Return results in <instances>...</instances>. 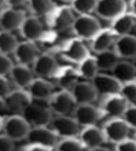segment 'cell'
Masks as SVG:
<instances>
[{"label": "cell", "instance_id": "cell-38", "mask_svg": "<svg viewBox=\"0 0 136 151\" xmlns=\"http://www.w3.org/2000/svg\"><path fill=\"white\" fill-rule=\"evenodd\" d=\"M116 151H136V142L128 139L116 145Z\"/></svg>", "mask_w": 136, "mask_h": 151}, {"label": "cell", "instance_id": "cell-1", "mask_svg": "<svg viewBox=\"0 0 136 151\" xmlns=\"http://www.w3.org/2000/svg\"><path fill=\"white\" fill-rule=\"evenodd\" d=\"M31 127L20 115H9L1 117V129L5 135L14 142L26 139Z\"/></svg>", "mask_w": 136, "mask_h": 151}, {"label": "cell", "instance_id": "cell-16", "mask_svg": "<svg viewBox=\"0 0 136 151\" xmlns=\"http://www.w3.org/2000/svg\"><path fill=\"white\" fill-rule=\"evenodd\" d=\"M98 95L103 97L110 95L120 94L122 84L112 75L98 74L91 81Z\"/></svg>", "mask_w": 136, "mask_h": 151}, {"label": "cell", "instance_id": "cell-14", "mask_svg": "<svg viewBox=\"0 0 136 151\" xmlns=\"http://www.w3.org/2000/svg\"><path fill=\"white\" fill-rule=\"evenodd\" d=\"M56 59L49 53H42L32 64V71L39 78L46 79L54 78L59 69Z\"/></svg>", "mask_w": 136, "mask_h": 151}, {"label": "cell", "instance_id": "cell-9", "mask_svg": "<svg viewBox=\"0 0 136 151\" xmlns=\"http://www.w3.org/2000/svg\"><path fill=\"white\" fill-rule=\"evenodd\" d=\"M72 117L82 128L95 126V124L105 117L100 107L92 104L77 105L72 114Z\"/></svg>", "mask_w": 136, "mask_h": 151}, {"label": "cell", "instance_id": "cell-8", "mask_svg": "<svg viewBox=\"0 0 136 151\" xmlns=\"http://www.w3.org/2000/svg\"><path fill=\"white\" fill-rule=\"evenodd\" d=\"M72 32L81 40H92L102 30L99 20L92 15L79 16L75 19Z\"/></svg>", "mask_w": 136, "mask_h": 151}, {"label": "cell", "instance_id": "cell-46", "mask_svg": "<svg viewBox=\"0 0 136 151\" xmlns=\"http://www.w3.org/2000/svg\"><path fill=\"white\" fill-rule=\"evenodd\" d=\"M135 105H136V104H135Z\"/></svg>", "mask_w": 136, "mask_h": 151}, {"label": "cell", "instance_id": "cell-21", "mask_svg": "<svg viewBox=\"0 0 136 151\" xmlns=\"http://www.w3.org/2000/svg\"><path fill=\"white\" fill-rule=\"evenodd\" d=\"M79 78L80 75L77 72V68H74L70 66L59 67L54 76L60 90L69 92L72 90L75 85L79 81Z\"/></svg>", "mask_w": 136, "mask_h": 151}, {"label": "cell", "instance_id": "cell-22", "mask_svg": "<svg viewBox=\"0 0 136 151\" xmlns=\"http://www.w3.org/2000/svg\"><path fill=\"white\" fill-rule=\"evenodd\" d=\"M53 89V86L46 79L36 78L27 88V91L33 100L47 102L55 93Z\"/></svg>", "mask_w": 136, "mask_h": 151}, {"label": "cell", "instance_id": "cell-28", "mask_svg": "<svg viewBox=\"0 0 136 151\" xmlns=\"http://www.w3.org/2000/svg\"><path fill=\"white\" fill-rule=\"evenodd\" d=\"M27 9H29L31 16L39 18L46 17L56 8L57 5L52 1H28L27 2Z\"/></svg>", "mask_w": 136, "mask_h": 151}, {"label": "cell", "instance_id": "cell-12", "mask_svg": "<svg viewBox=\"0 0 136 151\" xmlns=\"http://www.w3.org/2000/svg\"><path fill=\"white\" fill-rule=\"evenodd\" d=\"M130 104L120 94L103 97L100 108L105 116L110 118H122Z\"/></svg>", "mask_w": 136, "mask_h": 151}, {"label": "cell", "instance_id": "cell-15", "mask_svg": "<svg viewBox=\"0 0 136 151\" xmlns=\"http://www.w3.org/2000/svg\"><path fill=\"white\" fill-rule=\"evenodd\" d=\"M26 17V13L21 9L8 8L2 10L0 15L1 31L12 32L20 30Z\"/></svg>", "mask_w": 136, "mask_h": 151}, {"label": "cell", "instance_id": "cell-32", "mask_svg": "<svg viewBox=\"0 0 136 151\" xmlns=\"http://www.w3.org/2000/svg\"><path fill=\"white\" fill-rule=\"evenodd\" d=\"M97 3L98 1L94 0H75L71 1L70 6L79 16H89L95 12Z\"/></svg>", "mask_w": 136, "mask_h": 151}, {"label": "cell", "instance_id": "cell-29", "mask_svg": "<svg viewBox=\"0 0 136 151\" xmlns=\"http://www.w3.org/2000/svg\"><path fill=\"white\" fill-rule=\"evenodd\" d=\"M77 70L80 78L92 81L99 71L95 56L89 55L82 62L77 64Z\"/></svg>", "mask_w": 136, "mask_h": 151}, {"label": "cell", "instance_id": "cell-35", "mask_svg": "<svg viewBox=\"0 0 136 151\" xmlns=\"http://www.w3.org/2000/svg\"><path fill=\"white\" fill-rule=\"evenodd\" d=\"M14 65L8 56L1 54L0 56V76L6 77L10 75Z\"/></svg>", "mask_w": 136, "mask_h": 151}, {"label": "cell", "instance_id": "cell-20", "mask_svg": "<svg viewBox=\"0 0 136 151\" xmlns=\"http://www.w3.org/2000/svg\"><path fill=\"white\" fill-rule=\"evenodd\" d=\"M70 93L77 105L92 104L99 96L91 81H78Z\"/></svg>", "mask_w": 136, "mask_h": 151}, {"label": "cell", "instance_id": "cell-19", "mask_svg": "<svg viewBox=\"0 0 136 151\" xmlns=\"http://www.w3.org/2000/svg\"><path fill=\"white\" fill-rule=\"evenodd\" d=\"M39 55V50L35 43L27 41H24L19 43L15 52H14V56L17 64L27 67L32 65Z\"/></svg>", "mask_w": 136, "mask_h": 151}, {"label": "cell", "instance_id": "cell-37", "mask_svg": "<svg viewBox=\"0 0 136 151\" xmlns=\"http://www.w3.org/2000/svg\"><path fill=\"white\" fill-rule=\"evenodd\" d=\"M0 151H14V141L5 135L0 137Z\"/></svg>", "mask_w": 136, "mask_h": 151}, {"label": "cell", "instance_id": "cell-34", "mask_svg": "<svg viewBox=\"0 0 136 151\" xmlns=\"http://www.w3.org/2000/svg\"><path fill=\"white\" fill-rule=\"evenodd\" d=\"M120 94L130 104H136V80L123 84Z\"/></svg>", "mask_w": 136, "mask_h": 151}, {"label": "cell", "instance_id": "cell-39", "mask_svg": "<svg viewBox=\"0 0 136 151\" xmlns=\"http://www.w3.org/2000/svg\"><path fill=\"white\" fill-rule=\"evenodd\" d=\"M10 90V85H9V80L6 78V77L0 76V96L1 99H4L11 93Z\"/></svg>", "mask_w": 136, "mask_h": 151}, {"label": "cell", "instance_id": "cell-3", "mask_svg": "<svg viewBox=\"0 0 136 151\" xmlns=\"http://www.w3.org/2000/svg\"><path fill=\"white\" fill-rule=\"evenodd\" d=\"M0 100L2 111L9 112L11 115L20 116H22L27 106L33 101L27 91L24 89H15L12 91L6 98H0Z\"/></svg>", "mask_w": 136, "mask_h": 151}, {"label": "cell", "instance_id": "cell-6", "mask_svg": "<svg viewBox=\"0 0 136 151\" xmlns=\"http://www.w3.org/2000/svg\"><path fill=\"white\" fill-rule=\"evenodd\" d=\"M49 127L61 139L78 138L82 129L72 116L53 117Z\"/></svg>", "mask_w": 136, "mask_h": 151}, {"label": "cell", "instance_id": "cell-36", "mask_svg": "<svg viewBox=\"0 0 136 151\" xmlns=\"http://www.w3.org/2000/svg\"><path fill=\"white\" fill-rule=\"evenodd\" d=\"M122 118L131 129H136V105L130 104Z\"/></svg>", "mask_w": 136, "mask_h": 151}, {"label": "cell", "instance_id": "cell-10", "mask_svg": "<svg viewBox=\"0 0 136 151\" xmlns=\"http://www.w3.org/2000/svg\"><path fill=\"white\" fill-rule=\"evenodd\" d=\"M59 53L64 60L77 64L90 55L83 41L77 38L67 41L60 47Z\"/></svg>", "mask_w": 136, "mask_h": 151}, {"label": "cell", "instance_id": "cell-30", "mask_svg": "<svg viewBox=\"0 0 136 151\" xmlns=\"http://www.w3.org/2000/svg\"><path fill=\"white\" fill-rule=\"evenodd\" d=\"M95 57L99 70L111 71L116 64L120 61V58L117 57L115 52L110 50L95 54Z\"/></svg>", "mask_w": 136, "mask_h": 151}, {"label": "cell", "instance_id": "cell-25", "mask_svg": "<svg viewBox=\"0 0 136 151\" xmlns=\"http://www.w3.org/2000/svg\"><path fill=\"white\" fill-rule=\"evenodd\" d=\"M9 76L17 89L24 90H27L34 79V73L29 67L21 64L14 65Z\"/></svg>", "mask_w": 136, "mask_h": 151}, {"label": "cell", "instance_id": "cell-17", "mask_svg": "<svg viewBox=\"0 0 136 151\" xmlns=\"http://www.w3.org/2000/svg\"><path fill=\"white\" fill-rule=\"evenodd\" d=\"M20 32L25 41L34 43L42 39L45 36V32L41 21L39 18L31 15L26 17Z\"/></svg>", "mask_w": 136, "mask_h": 151}, {"label": "cell", "instance_id": "cell-41", "mask_svg": "<svg viewBox=\"0 0 136 151\" xmlns=\"http://www.w3.org/2000/svg\"><path fill=\"white\" fill-rule=\"evenodd\" d=\"M129 7L131 9L130 13L136 17V0L135 1H130Z\"/></svg>", "mask_w": 136, "mask_h": 151}, {"label": "cell", "instance_id": "cell-24", "mask_svg": "<svg viewBox=\"0 0 136 151\" xmlns=\"http://www.w3.org/2000/svg\"><path fill=\"white\" fill-rule=\"evenodd\" d=\"M113 51L121 59L136 57V37L132 35L118 37L113 45Z\"/></svg>", "mask_w": 136, "mask_h": 151}, {"label": "cell", "instance_id": "cell-4", "mask_svg": "<svg viewBox=\"0 0 136 151\" xmlns=\"http://www.w3.org/2000/svg\"><path fill=\"white\" fill-rule=\"evenodd\" d=\"M73 9L68 6H57L53 11L45 17L48 27L51 32H64L68 28H72L75 21Z\"/></svg>", "mask_w": 136, "mask_h": 151}, {"label": "cell", "instance_id": "cell-31", "mask_svg": "<svg viewBox=\"0 0 136 151\" xmlns=\"http://www.w3.org/2000/svg\"><path fill=\"white\" fill-rule=\"evenodd\" d=\"M16 37L12 32L1 31L0 33V52L1 54L9 56L14 54L19 45Z\"/></svg>", "mask_w": 136, "mask_h": 151}, {"label": "cell", "instance_id": "cell-43", "mask_svg": "<svg viewBox=\"0 0 136 151\" xmlns=\"http://www.w3.org/2000/svg\"><path fill=\"white\" fill-rule=\"evenodd\" d=\"M132 63H133V65H134L135 68L136 69V57L135 58L133 59V61H132Z\"/></svg>", "mask_w": 136, "mask_h": 151}, {"label": "cell", "instance_id": "cell-23", "mask_svg": "<svg viewBox=\"0 0 136 151\" xmlns=\"http://www.w3.org/2000/svg\"><path fill=\"white\" fill-rule=\"evenodd\" d=\"M118 37L110 28L102 29L91 40V50L95 54L110 50L111 45H114Z\"/></svg>", "mask_w": 136, "mask_h": 151}, {"label": "cell", "instance_id": "cell-2", "mask_svg": "<svg viewBox=\"0 0 136 151\" xmlns=\"http://www.w3.org/2000/svg\"><path fill=\"white\" fill-rule=\"evenodd\" d=\"M22 117L31 128L48 127L52 122V112L46 102L33 100L23 113Z\"/></svg>", "mask_w": 136, "mask_h": 151}, {"label": "cell", "instance_id": "cell-44", "mask_svg": "<svg viewBox=\"0 0 136 151\" xmlns=\"http://www.w3.org/2000/svg\"><path fill=\"white\" fill-rule=\"evenodd\" d=\"M135 142H136V135H135Z\"/></svg>", "mask_w": 136, "mask_h": 151}, {"label": "cell", "instance_id": "cell-40", "mask_svg": "<svg viewBox=\"0 0 136 151\" xmlns=\"http://www.w3.org/2000/svg\"><path fill=\"white\" fill-rule=\"evenodd\" d=\"M53 150L46 148V147H41V146H34V145H27L25 147L23 151H52Z\"/></svg>", "mask_w": 136, "mask_h": 151}, {"label": "cell", "instance_id": "cell-33", "mask_svg": "<svg viewBox=\"0 0 136 151\" xmlns=\"http://www.w3.org/2000/svg\"><path fill=\"white\" fill-rule=\"evenodd\" d=\"M86 150L78 138L60 139L55 148L56 151H86Z\"/></svg>", "mask_w": 136, "mask_h": 151}, {"label": "cell", "instance_id": "cell-42", "mask_svg": "<svg viewBox=\"0 0 136 151\" xmlns=\"http://www.w3.org/2000/svg\"><path fill=\"white\" fill-rule=\"evenodd\" d=\"M88 151H110V150L107 149V148H106V147H97V148H95V149L90 150H88Z\"/></svg>", "mask_w": 136, "mask_h": 151}, {"label": "cell", "instance_id": "cell-26", "mask_svg": "<svg viewBox=\"0 0 136 151\" xmlns=\"http://www.w3.org/2000/svg\"><path fill=\"white\" fill-rule=\"evenodd\" d=\"M136 24V17L131 13H125L122 16L112 21L110 29L113 31L117 37L125 36L130 35Z\"/></svg>", "mask_w": 136, "mask_h": 151}, {"label": "cell", "instance_id": "cell-13", "mask_svg": "<svg viewBox=\"0 0 136 151\" xmlns=\"http://www.w3.org/2000/svg\"><path fill=\"white\" fill-rule=\"evenodd\" d=\"M95 13L101 18L113 21L127 13V3L120 0L98 1Z\"/></svg>", "mask_w": 136, "mask_h": 151}, {"label": "cell", "instance_id": "cell-5", "mask_svg": "<svg viewBox=\"0 0 136 151\" xmlns=\"http://www.w3.org/2000/svg\"><path fill=\"white\" fill-rule=\"evenodd\" d=\"M47 103L56 116H72L77 106L71 93L65 90L55 92Z\"/></svg>", "mask_w": 136, "mask_h": 151}, {"label": "cell", "instance_id": "cell-7", "mask_svg": "<svg viewBox=\"0 0 136 151\" xmlns=\"http://www.w3.org/2000/svg\"><path fill=\"white\" fill-rule=\"evenodd\" d=\"M102 130L107 142L117 145L128 139L131 128L123 118H110L105 122Z\"/></svg>", "mask_w": 136, "mask_h": 151}, {"label": "cell", "instance_id": "cell-18", "mask_svg": "<svg viewBox=\"0 0 136 151\" xmlns=\"http://www.w3.org/2000/svg\"><path fill=\"white\" fill-rule=\"evenodd\" d=\"M78 139L88 150L102 147L107 142L102 129L96 126L82 128Z\"/></svg>", "mask_w": 136, "mask_h": 151}, {"label": "cell", "instance_id": "cell-27", "mask_svg": "<svg viewBox=\"0 0 136 151\" xmlns=\"http://www.w3.org/2000/svg\"><path fill=\"white\" fill-rule=\"evenodd\" d=\"M111 73L112 76L122 85L136 80V69L133 63L127 61H119L113 68Z\"/></svg>", "mask_w": 136, "mask_h": 151}, {"label": "cell", "instance_id": "cell-45", "mask_svg": "<svg viewBox=\"0 0 136 151\" xmlns=\"http://www.w3.org/2000/svg\"><path fill=\"white\" fill-rule=\"evenodd\" d=\"M135 30H136V24H135Z\"/></svg>", "mask_w": 136, "mask_h": 151}, {"label": "cell", "instance_id": "cell-11", "mask_svg": "<svg viewBox=\"0 0 136 151\" xmlns=\"http://www.w3.org/2000/svg\"><path fill=\"white\" fill-rule=\"evenodd\" d=\"M26 140L28 145L41 146L52 150H55L59 141V137L49 126L31 128Z\"/></svg>", "mask_w": 136, "mask_h": 151}]
</instances>
